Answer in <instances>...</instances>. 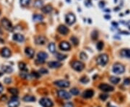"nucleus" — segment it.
I'll list each match as a JSON object with an SVG mask.
<instances>
[{"label":"nucleus","instance_id":"f257e3e1","mask_svg":"<svg viewBox=\"0 0 130 107\" xmlns=\"http://www.w3.org/2000/svg\"><path fill=\"white\" fill-rule=\"evenodd\" d=\"M97 63L100 65L104 66L107 64L108 61V56L106 54H101L96 59Z\"/></svg>","mask_w":130,"mask_h":107},{"label":"nucleus","instance_id":"f03ea898","mask_svg":"<svg viewBox=\"0 0 130 107\" xmlns=\"http://www.w3.org/2000/svg\"><path fill=\"white\" fill-rule=\"evenodd\" d=\"M113 72L116 74H121L125 71V68L124 66L121 63H115L113 65Z\"/></svg>","mask_w":130,"mask_h":107},{"label":"nucleus","instance_id":"7ed1b4c3","mask_svg":"<svg viewBox=\"0 0 130 107\" xmlns=\"http://www.w3.org/2000/svg\"><path fill=\"white\" fill-rule=\"evenodd\" d=\"M1 24L2 27H3L5 30H8V31H12V30H13V26H12L11 22L8 19H7V18H3V19H1Z\"/></svg>","mask_w":130,"mask_h":107},{"label":"nucleus","instance_id":"20e7f679","mask_svg":"<svg viewBox=\"0 0 130 107\" xmlns=\"http://www.w3.org/2000/svg\"><path fill=\"white\" fill-rule=\"evenodd\" d=\"M39 103L43 107H52L54 105L53 101L49 98H42Z\"/></svg>","mask_w":130,"mask_h":107},{"label":"nucleus","instance_id":"39448f33","mask_svg":"<svg viewBox=\"0 0 130 107\" xmlns=\"http://www.w3.org/2000/svg\"><path fill=\"white\" fill-rule=\"evenodd\" d=\"M72 67L74 70H75L76 71H82L85 68V65L83 63H82L80 61L76 60L72 63Z\"/></svg>","mask_w":130,"mask_h":107},{"label":"nucleus","instance_id":"423d86ee","mask_svg":"<svg viewBox=\"0 0 130 107\" xmlns=\"http://www.w3.org/2000/svg\"><path fill=\"white\" fill-rule=\"evenodd\" d=\"M65 21L66 23L68 24V25H72L76 21V17L75 15L72 13H69L66 15V17H65Z\"/></svg>","mask_w":130,"mask_h":107},{"label":"nucleus","instance_id":"0eeeda50","mask_svg":"<svg viewBox=\"0 0 130 107\" xmlns=\"http://www.w3.org/2000/svg\"><path fill=\"white\" fill-rule=\"evenodd\" d=\"M37 63H38L39 64H42L44 63V60L48 58V54L45 52H39L37 55Z\"/></svg>","mask_w":130,"mask_h":107},{"label":"nucleus","instance_id":"6e6552de","mask_svg":"<svg viewBox=\"0 0 130 107\" xmlns=\"http://www.w3.org/2000/svg\"><path fill=\"white\" fill-rule=\"evenodd\" d=\"M54 84L56 86L61 87V88H68L70 86V83L69 81H66V80H59L54 82Z\"/></svg>","mask_w":130,"mask_h":107},{"label":"nucleus","instance_id":"1a4fd4ad","mask_svg":"<svg viewBox=\"0 0 130 107\" xmlns=\"http://www.w3.org/2000/svg\"><path fill=\"white\" fill-rule=\"evenodd\" d=\"M20 105V101H18V96L12 97L11 100L8 102L9 107H18Z\"/></svg>","mask_w":130,"mask_h":107},{"label":"nucleus","instance_id":"9d476101","mask_svg":"<svg viewBox=\"0 0 130 107\" xmlns=\"http://www.w3.org/2000/svg\"><path fill=\"white\" fill-rule=\"evenodd\" d=\"M99 88L104 92H111L114 90V88L106 83H101L99 86Z\"/></svg>","mask_w":130,"mask_h":107},{"label":"nucleus","instance_id":"9b49d317","mask_svg":"<svg viewBox=\"0 0 130 107\" xmlns=\"http://www.w3.org/2000/svg\"><path fill=\"white\" fill-rule=\"evenodd\" d=\"M57 94L59 97L64 98V99H69L71 98V95L69 94V93H68L65 90H59L57 91Z\"/></svg>","mask_w":130,"mask_h":107},{"label":"nucleus","instance_id":"f8f14e48","mask_svg":"<svg viewBox=\"0 0 130 107\" xmlns=\"http://www.w3.org/2000/svg\"><path fill=\"white\" fill-rule=\"evenodd\" d=\"M59 48L62 50L67 51V50H69L71 49V45H70L69 43L66 42V41H62L59 44Z\"/></svg>","mask_w":130,"mask_h":107},{"label":"nucleus","instance_id":"ddd939ff","mask_svg":"<svg viewBox=\"0 0 130 107\" xmlns=\"http://www.w3.org/2000/svg\"><path fill=\"white\" fill-rule=\"evenodd\" d=\"M0 53H1V55L2 57L6 58H10L11 56V55H12L10 50L8 48H3L1 50Z\"/></svg>","mask_w":130,"mask_h":107},{"label":"nucleus","instance_id":"4468645a","mask_svg":"<svg viewBox=\"0 0 130 107\" xmlns=\"http://www.w3.org/2000/svg\"><path fill=\"white\" fill-rule=\"evenodd\" d=\"M12 38L15 41H17V42H19V43H22L25 40V37L20 33L14 34Z\"/></svg>","mask_w":130,"mask_h":107},{"label":"nucleus","instance_id":"2eb2a0df","mask_svg":"<svg viewBox=\"0 0 130 107\" xmlns=\"http://www.w3.org/2000/svg\"><path fill=\"white\" fill-rule=\"evenodd\" d=\"M94 95V91L92 89H87L86 91H85L82 94V97L85 98H92Z\"/></svg>","mask_w":130,"mask_h":107},{"label":"nucleus","instance_id":"dca6fc26","mask_svg":"<svg viewBox=\"0 0 130 107\" xmlns=\"http://www.w3.org/2000/svg\"><path fill=\"white\" fill-rule=\"evenodd\" d=\"M35 43L37 45H43L45 43H46V39L45 37H43L42 35H40V36H38L36 38H35Z\"/></svg>","mask_w":130,"mask_h":107},{"label":"nucleus","instance_id":"f3484780","mask_svg":"<svg viewBox=\"0 0 130 107\" xmlns=\"http://www.w3.org/2000/svg\"><path fill=\"white\" fill-rule=\"evenodd\" d=\"M57 30H58V32H59L60 34H62V35H67L68 34V32H69V29L65 26V25H59V27H58V29H57Z\"/></svg>","mask_w":130,"mask_h":107},{"label":"nucleus","instance_id":"a211bd4d","mask_svg":"<svg viewBox=\"0 0 130 107\" xmlns=\"http://www.w3.org/2000/svg\"><path fill=\"white\" fill-rule=\"evenodd\" d=\"M48 65L51 68H57L61 67L62 64L59 61H51L48 63Z\"/></svg>","mask_w":130,"mask_h":107},{"label":"nucleus","instance_id":"6ab92c4d","mask_svg":"<svg viewBox=\"0 0 130 107\" xmlns=\"http://www.w3.org/2000/svg\"><path fill=\"white\" fill-rule=\"evenodd\" d=\"M25 54H26L30 58H33V56H34V55H35V51H34V50H33L32 48H29V47L25 48Z\"/></svg>","mask_w":130,"mask_h":107},{"label":"nucleus","instance_id":"aec40b11","mask_svg":"<svg viewBox=\"0 0 130 107\" xmlns=\"http://www.w3.org/2000/svg\"><path fill=\"white\" fill-rule=\"evenodd\" d=\"M120 54L122 57L130 58V49H122L120 52Z\"/></svg>","mask_w":130,"mask_h":107},{"label":"nucleus","instance_id":"412c9836","mask_svg":"<svg viewBox=\"0 0 130 107\" xmlns=\"http://www.w3.org/2000/svg\"><path fill=\"white\" fill-rule=\"evenodd\" d=\"M22 100L25 102H34L35 101V96H32L31 95H26V96L23 97Z\"/></svg>","mask_w":130,"mask_h":107},{"label":"nucleus","instance_id":"4be33fe9","mask_svg":"<svg viewBox=\"0 0 130 107\" xmlns=\"http://www.w3.org/2000/svg\"><path fill=\"white\" fill-rule=\"evenodd\" d=\"M1 70H2L3 72L7 73H11L13 71L12 68L11 66H9V65H3L1 67Z\"/></svg>","mask_w":130,"mask_h":107},{"label":"nucleus","instance_id":"5701e85b","mask_svg":"<svg viewBox=\"0 0 130 107\" xmlns=\"http://www.w3.org/2000/svg\"><path fill=\"white\" fill-rule=\"evenodd\" d=\"M18 67H19L20 70L22 71H23V72H28V68H27V65H26V64H25V63H23V62L19 63Z\"/></svg>","mask_w":130,"mask_h":107},{"label":"nucleus","instance_id":"b1692460","mask_svg":"<svg viewBox=\"0 0 130 107\" xmlns=\"http://www.w3.org/2000/svg\"><path fill=\"white\" fill-rule=\"evenodd\" d=\"M52 7L51 5H46L42 8V12H44L45 14H49L52 11Z\"/></svg>","mask_w":130,"mask_h":107},{"label":"nucleus","instance_id":"393cba45","mask_svg":"<svg viewBox=\"0 0 130 107\" xmlns=\"http://www.w3.org/2000/svg\"><path fill=\"white\" fill-rule=\"evenodd\" d=\"M43 17L41 14H35L32 16V20L35 22H41L43 20Z\"/></svg>","mask_w":130,"mask_h":107},{"label":"nucleus","instance_id":"a878e982","mask_svg":"<svg viewBox=\"0 0 130 107\" xmlns=\"http://www.w3.org/2000/svg\"><path fill=\"white\" fill-rule=\"evenodd\" d=\"M48 48L51 53H54L56 52V46H55V44L54 43H50L48 46Z\"/></svg>","mask_w":130,"mask_h":107},{"label":"nucleus","instance_id":"bb28decb","mask_svg":"<svg viewBox=\"0 0 130 107\" xmlns=\"http://www.w3.org/2000/svg\"><path fill=\"white\" fill-rule=\"evenodd\" d=\"M110 81L114 83V84H117L120 81V78L118 77H115V76H111L110 78Z\"/></svg>","mask_w":130,"mask_h":107},{"label":"nucleus","instance_id":"cd10ccee","mask_svg":"<svg viewBox=\"0 0 130 107\" xmlns=\"http://www.w3.org/2000/svg\"><path fill=\"white\" fill-rule=\"evenodd\" d=\"M43 0H35L34 2V6L37 8H40L43 6Z\"/></svg>","mask_w":130,"mask_h":107},{"label":"nucleus","instance_id":"c85d7f7f","mask_svg":"<svg viewBox=\"0 0 130 107\" xmlns=\"http://www.w3.org/2000/svg\"><path fill=\"white\" fill-rule=\"evenodd\" d=\"M8 90H9V92L10 94H12V95H14V96H17L18 94V93H19L18 89L15 88H10Z\"/></svg>","mask_w":130,"mask_h":107},{"label":"nucleus","instance_id":"c756f323","mask_svg":"<svg viewBox=\"0 0 130 107\" xmlns=\"http://www.w3.org/2000/svg\"><path fill=\"white\" fill-rule=\"evenodd\" d=\"M56 57L59 60H64L66 58V55H63V54L59 53H56Z\"/></svg>","mask_w":130,"mask_h":107},{"label":"nucleus","instance_id":"7c9ffc66","mask_svg":"<svg viewBox=\"0 0 130 107\" xmlns=\"http://www.w3.org/2000/svg\"><path fill=\"white\" fill-rule=\"evenodd\" d=\"M31 0H20V3L22 7H26L30 4Z\"/></svg>","mask_w":130,"mask_h":107},{"label":"nucleus","instance_id":"2f4dec72","mask_svg":"<svg viewBox=\"0 0 130 107\" xmlns=\"http://www.w3.org/2000/svg\"><path fill=\"white\" fill-rule=\"evenodd\" d=\"M70 93L72 94V95H75V96H77L80 94V91L77 88H73L70 90Z\"/></svg>","mask_w":130,"mask_h":107},{"label":"nucleus","instance_id":"473e14b6","mask_svg":"<svg viewBox=\"0 0 130 107\" xmlns=\"http://www.w3.org/2000/svg\"><path fill=\"white\" fill-rule=\"evenodd\" d=\"M103 43L102 42V41H99L98 43H97V45H96V48H97V49L99 50V51H100V50H102V49H103Z\"/></svg>","mask_w":130,"mask_h":107},{"label":"nucleus","instance_id":"72a5a7b5","mask_svg":"<svg viewBox=\"0 0 130 107\" xmlns=\"http://www.w3.org/2000/svg\"><path fill=\"white\" fill-rule=\"evenodd\" d=\"M98 33L97 31L94 30L93 32H92V34H91V37H92V39H93V40H97L98 39Z\"/></svg>","mask_w":130,"mask_h":107},{"label":"nucleus","instance_id":"f704fd0d","mask_svg":"<svg viewBox=\"0 0 130 107\" xmlns=\"http://www.w3.org/2000/svg\"><path fill=\"white\" fill-rule=\"evenodd\" d=\"M80 81V82L82 83H87L89 82V78H88L87 77L84 76V77H82Z\"/></svg>","mask_w":130,"mask_h":107},{"label":"nucleus","instance_id":"c9c22d12","mask_svg":"<svg viewBox=\"0 0 130 107\" xmlns=\"http://www.w3.org/2000/svg\"><path fill=\"white\" fill-rule=\"evenodd\" d=\"M31 75L33 76V78H39L40 76H41L39 72H37V71H32V73H31Z\"/></svg>","mask_w":130,"mask_h":107},{"label":"nucleus","instance_id":"e433bc0d","mask_svg":"<svg viewBox=\"0 0 130 107\" xmlns=\"http://www.w3.org/2000/svg\"><path fill=\"white\" fill-rule=\"evenodd\" d=\"M71 41L72 42V43H73L75 45H77L78 43H79L78 39H77V37H71Z\"/></svg>","mask_w":130,"mask_h":107},{"label":"nucleus","instance_id":"4c0bfd02","mask_svg":"<svg viewBox=\"0 0 130 107\" xmlns=\"http://www.w3.org/2000/svg\"><path fill=\"white\" fill-rule=\"evenodd\" d=\"M39 73L41 74H47L48 73H49V71H48V70L47 69H46V68H41L40 70H39Z\"/></svg>","mask_w":130,"mask_h":107},{"label":"nucleus","instance_id":"58836bf2","mask_svg":"<svg viewBox=\"0 0 130 107\" xmlns=\"http://www.w3.org/2000/svg\"><path fill=\"white\" fill-rule=\"evenodd\" d=\"M80 58H81V60H86L87 58V55L85 53H84V52H82L80 55Z\"/></svg>","mask_w":130,"mask_h":107},{"label":"nucleus","instance_id":"ea45409f","mask_svg":"<svg viewBox=\"0 0 130 107\" xmlns=\"http://www.w3.org/2000/svg\"><path fill=\"white\" fill-rule=\"evenodd\" d=\"M108 96L107 94H100V98L103 101H106L108 98Z\"/></svg>","mask_w":130,"mask_h":107},{"label":"nucleus","instance_id":"a19ab883","mask_svg":"<svg viewBox=\"0 0 130 107\" xmlns=\"http://www.w3.org/2000/svg\"><path fill=\"white\" fill-rule=\"evenodd\" d=\"M85 5L86 7L92 6V1L91 0H85Z\"/></svg>","mask_w":130,"mask_h":107},{"label":"nucleus","instance_id":"79ce46f5","mask_svg":"<svg viewBox=\"0 0 130 107\" xmlns=\"http://www.w3.org/2000/svg\"><path fill=\"white\" fill-rule=\"evenodd\" d=\"M4 82L5 83H7V84H9V83H10L11 82H12V79H11L10 78H5L4 80Z\"/></svg>","mask_w":130,"mask_h":107},{"label":"nucleus","instance_id":"37998d69","mask_svg":"<svg viewBox=\"0 0 130 107\" xmlns=\"http://www.w3.org/2000/svg\"><path fill=\"white\" fill-rule=\"evenodd\" d=\"M74 107V105L71 102H67V103H66V104H64V107Z\"/></svg>","mask_w":130,"mask_h":107},{"label":"nucleus","instance_id":"c03bdc74","mask_svg":"<svg viewBox=\"0 0 130 107\" xmlns=\"http://www.w3.org/2000/svg\"><path fill=\"white\" fill-rule=\"evenodd\" d=\"M99 7H100V8H101V9H103L104 7H105V5H106V4H105V2L103 1H100V2H99Z\"/></svg>","mask_w":130,"mask_h":107},{"label":"nucleus","instance_id":"a18cd8bd","mask_svg":"<svg viewBox=\"0 0 130 107\" xmlns=\"http://www.w3.org/2000/svg\"><path fill=\"white\" fill-rule=\"evenodd\" d=\"M124 85H130V78H125L124 81Z\"/></svg>","mask_w":130,"mask_h":107},{"label":"nucleus","instance_id":"49530a36","mask_svg":"<svg viewBox=\"0 0 130 107\" xmlns=\"http://www.w3.org/2000/svg\"><path fill=\"white\" fill-rule=\"evenodd\" d=\"M111 24H112V25H113V26H114L115 27H118V25H119V24H118V23H117V22H113Z\"/></svg>","mask_w":130,"mask_h":107},{"label":"nucleus","instance_id":"de8ad7c7","mask_svg":"<svg viewBox=\"0 0 130 107\" xmlns=\"http://www.w3.org/2000/svg\"><path fill=\"white\" fill-rule=\"evenodd\" d=\"M104 18L106 20H110L111 19V16L108 15V14H106V15H104Z\"/></svg>","mask_w":130,"mask_h":107},{"label":"nucleus","instance_id":"09e8293b","mask_svg":"<svg viewBox=\"0 0 130 107\" xmlns=\"http://www.w3.org/2000/svg\"><path fill=\"white\" fill-rule=\"evenodd\" d=\"M3 90H4V87H3V86H2V84L0 83V94H1V93H2Z\"/></svg>","mask_w":130,"mask_h":107},{"label":"nucleus","instance_id":"8fccbe9b","mask_svg":"<svg viewBox=\"0 0 130 107\" xmlns=\"http://www.w3.org/2000/svg\"><path fill=\"white\" fill-rule=\"evenodd\" d=\"M2 99H4V100H6L7 99V96H6V95H4V96H2L1 98H0V101H1Z\"/></svg>","mask_w":130,"mask_h":107},{"label":"nucleus","instance_id":"3c124183","mask_svg":"<svg viewBox=\"0 0 130 107\" xmlns=\"http://www.w3.org/2000/svg\"><path fill=\"white\" fill-rule=\"evenodd\" d=\"M119 9H120L119 7H116V8H115V11H116H116H118L119 10Z\"/></svg>","mask_w":130,"mask_h":107},{"label":"nucleus","instance_id":"603ef678","mask_svg":"<svg viewBox=\"0 0 130 107\" xmlns=\"http://www.w3.org/2000/svg\"><path fill=\"white\" fill-rule=\"evenodd\" d=\"M104 11H105V12H110V10H109V9H106Z\"/></svg>","mask_w":130,"mask_h":107},{"label":"nucleus","instance_id":"864d4df0","mask_svg":"<svg viewBox=\"0 0 130 107\" xmlns=\"http://www.w3.org/2000/svg\"><path fill=\"white\" fill-rule=\"evenodd\" d=\"M1 34H2V30H1V27H0V35Z\"/></svg>","mask_w":130,"mask_h":107},{"label":"nucleus","instance_id":"5fc2aeb1","mask_svg":"<svg viewBox=\"0 0 130 107\" xmlns=\"http://www.w3.org/2000/svg\"><path fill=\"white\" fill-rule=\"evenodd\" d=\"M66 1L67 2H69V3H70V2H71V0H66Z\"/></svg>","mask_w":130,"mask_h":107},{"label":"nucleus","instance_id":"6e6d98bb","mask_svg":"<svg viewBox=\"0 0 130 107\" xmlns=\"http://www.w3.org/2000/svg\"><path fill=\"white\" fill-rule=\"evenodd\" d=\"M114 3H116L117 2V0H114Z\"/></svg>","mask_w":130,"mask_h":107},{"label":"nucleus","instance_id":"4d7b16f0","mask_svg":"<svg viewBox=\"0 0 130 107\" xmlns=\"http://www.w3.org/2000/svg\"><path fill=\"white\" fill-rule=\"evenodd\" d=\"M2 75V73H0V76Z\"/></svg>","mask_w":130,"mask_h":107}]
</instances>
